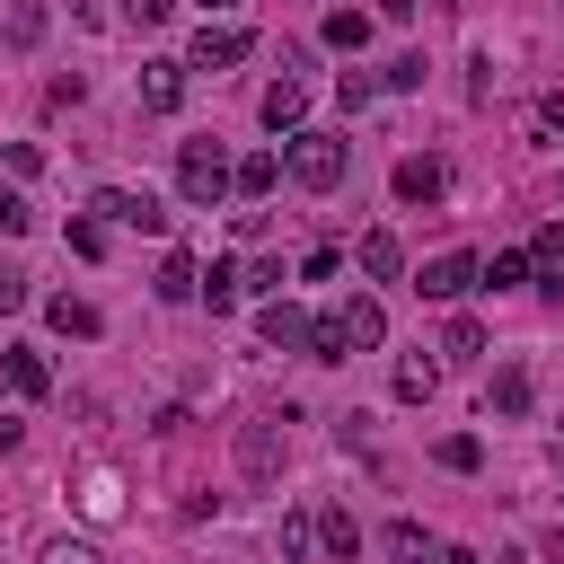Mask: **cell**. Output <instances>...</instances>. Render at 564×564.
<instances>
[{"label":"cell","mask_w":564,"mask_h":564,"mask_svg":"<svg viewBox=\"0 0 564 564\" xmlns=\"http://www.w3.org/2000/svg\"><path fill=\"white\" fill-rule=\"evenodd\" d=\"M520 282H529V256H520V247L485 256V291H520Z\"/></svg>","instance_id":"d4e9b609"},{"label":"cell","mask_w":564,"mask_h":564,"mask_svg":"<svg viewBox=\"0 0 564 564\" xmlns=\"http://www.w3.org/2000/svg\"><path fill=\"white\" fill-rule=\"evenodd\" d=\"M308 546H317V520L308 511H282V564H308Z\"/></svg>","instance_id":"83f0119b"},{"label":"cell","mask_w":564,"mask_h":564,"mask_svg":"<svg viewBox=\"0 0 564 564\" xmlns=\"http://www.w3.org/2000/svg\"><path fill=\"white\" fill-rule=\"evenodd\" d=\"M167 9H176V0H123V18H132V26H159Z\"/></svg>","instance_id":"d590c367"},{"label":"cell","mask_w":564,"mask_h":564,"mask_svg":"<svg viewBox=\"0 0 564 564\" xmlns=\"http://www.w3.org/2000/svg\"><path fill=\"white\" fill-rule=\"evenodd\" d=\"M352 264H361L370 282H397V273H405V247H397V229H361V247H352Z\"/></svg>","instance_id":"7c38bea8"},{"label":"cell","mask_w":564,"mask_h":564,"mask_svg":"<svg viewBox=\"0 0 564 564\" xmlns=\"http://www.w3.org/2000/svg\"><path fill=\"white\" fill-rule=\"evenodd\" d=\"M441 564H485V555L476 546H441Z\"/></svg>","instance_id":"8d00e7d4"},{"label":"cell","mask_w":564,"mask_h":564,"mask_svg":"<svg viewBox=\"0 0 564 564\" xmlns=\"http://www.w3.org/2000/svg\"><path fill=\"white\" fill-rule=\"evenodd\" d=\"M529 397H538V388H529V370H520V361H502V370L485 379V414H502V423H520V414H529Z\"/></svg>","instance_id":"30bf717a"},{"label":"cell","mask_w":564,"mask_h":564,"mask_svg":"<svg viewBox=\"0 0 564 564\" xmlns=\"http://www.w3.org/2000/svg\"><path fill=\"white\" fill-rule=\"evenodd\" d=\"M238 291H247V273H229V264L203 273V300H212V308H238Z\"/></svg>","instance_id":"f546056e"},{"label":"cell","mask_w":564,"mask_h":564,"mask_svg":"<svg viewBox=\"0 0 564 564\" xmlns=\"http://www.w3.org/2000/svg\"><path fill=\"white\" fill-rule=\"evenodd\" d=\"M273 185H282V159H273V150H247V159H238V194H247V203H264Z\"/></svg>","instance_id":"d6986e66"},{"label":"cell","mask_w":564,"mask_h":564,"mask_svg":"<svg viewBox=\"0 0 564 564\" xmlns=\"http://www.w3.org/2000/svg\"><path fill=\"white\" fill-rule=\"evenodd\" d=\"M388 88L405 97V88H423V53H405V62H388Z\"/></svg>","instance_id":"836d02e7"},{"label":"cell","mask_w":564,"mask_h":564,"mask_svg":"<svg viewBox=\"0 0 564 564\" xmlns=\"http://www.w3.org/2000/svg\"><path fill=\"white\" fill-rule=\"evenodd\" d=\"M441 352H449V361H476V352H485V326H476V317H449V326H441Z\"/></svg>","instance_id":"484cf974"},{"label":"cell","mask_w":564,"mask_h":564,"mask_svg":"<svg viewBox=\"0 0 564 564\" xmlns=\"http://www.w3.org/2000/svg\"><path fill=\"white\" fill-rule=\"evenodd\" d=\"M414 291H423V300H467V291H485V256L449 247V256H432V264L414 273Z\"/></svg>","instance_id":"277c9868"},{"label":"cell","mask_w":564,"mask_h":564,"mask_svg":"<svg viewBox=\"0 0 564 564\" xmlns=\"http://www.w3.org/2000/svg\"><path fill=\"white\" fill-rule=\"evenodd\" d=\"M0 44H9V53H35V44H44V0H9V9H0Z\"/></svg>","instance_id":"5bb4252c"},{"label":"cell","mask_w":564,"mask_h":564,"mask_svg":"<svg viewBox=\"0 0 564 564\" xmlns=\"http://www.w3.org/2000/svg\"><path fill=\"white\" fill-rule=\"evenodd\" d=\"M264 123H273V132H300V123H308V88H300L291 70L264 88Z\"/></svg>","instance_id":"9a60e30c"},{"label":"cell","mask_w":564,"mask_h":564,"mask_svg":"<svg viewBox=\"0 0 564 564\" xmlns=\"http://www.w3.org/2000/svg\"><path fill=\"white\" fill-rule=\"evenodd\" d=\"M256 53V26H238V18H203V35H194V70H229V62H247Z\"/></svg>","instance_id":"8992f818"},{"label":"cell","mask_w":564,"mask_h":564,"mask_svg":"<svg viewBox=\"0 0 564 564\" xmlns=\"http://www.w3.org/2000/svg\"><path fill=\"white\" fill-rule=\"evenodd\" d=\"M326 44H335V53H361V44H370V18H361V9H326Z\"/></svg>","instance_id":"603a6c76"},{"label":"cell","mask_w":564,"mask_h":564,"mask_svg":"<svg viewBox=\"0 0 564 564\" xmlns=\"http://www.w3.org/2000/svg\"><path fill=\"white\" fill-rule=\"evenodd\" d=\"M529 264H546V273H564V220H546V229H538V247H529Z\"/></svg>","instance_id":"4dcf8cb0"},{"label":"cell","mask_w":564,"mask_h":564,"mask_svg":"<svg viewBox=\"0 0 564 564\" xmlns=\"http://www.w3.org/2000/svg\"><path fill=\"white\" fill-rule=\"evenodd\" d=\"M335 317H344V335H352V352H379V344H388V308H379L370 291H352V300H344Z\"/></svg>","instance_id":"9c48e42d"},{"label":"cell","mask_w":564,"mask_h":564,"mask_svg":"<svg viewBox=\"0 0 564 564\" xmlns=\"http://www.w3.org/2000/svg\"><path fill=\"white\" fill-rule=\"evenodd\" d=\"M379 546H388L397 564H441V546H432V529H423V520H397V529H388Z\"/></svg>","instance_id":"ac0fdd59"},{"label":"cell","mask_w":564,"mask_h":564,"mask_svg":"<svg viewBox=\"0 0 564 564\" xmlns=\"http://www.w3.org/2000/svg\"><path fill=\"white\" fill-rule=\"evenodd\" d=\"M0 388H18V397H53V361L9 344V352H0Z\"/></svg>","instance_id":"4fadbf2b"},{"label":"cell","mask_w":564,"mask_h":564,"mask_svg":"<svg viewBox=\"0 0 564 564\" xmlns=\"http://www.w3.org/2000/svg\"><path fill=\"white\" fill-rule=\"evenodd\" d=\"M176 194H185L194 212H212L220 194H238V167L220 159V141H185V150H176Z\"/></svg>","instance_id":"7a4b0ae2"},{"label":"cell","mask_w":564,"mask_h":564,"mask_svg":"<svg viewBox=\"0 0 564 564\" xmlns=\"http://www.w3.org/2000/svg\"><path fill=\"white\" fill-rule=\"evenodd\" d=\"M88 212H97V220H115V229H141V238H167V203H159L150 185H141V194H132V185H97V203H88Z\"/></svg>","instance_id":"3957f363"},{"label":"cell","mask_w":564,"mask_h":564,"mask_svg":"<svg viewBox=\"0 0 564 564\" xmlns=\"http://www.w3.org/2000/svg\"><path fill=\"white\" fill-rule=\"evenodd\" d=\"M282 423H291V414H247V423H238V467H247L256 485L282 476Z\"/></svg>","instance_id":"5b68a950"},{"label":"cell","mask_w":564,"mask_h":564,"mask_svg":"<svg viewBox=\"0 0 564 564\" xmlns=\"http://www.w3.org/2000/svg\"><path fill=\"white\" fill-rule=\"evenodd\" d=\"M308 361H352V335H344V317H317V326H308Z\"/></svg>","instance_id":"cb8c5ba5"},{"label":"cell","mask_w":564,"mask_h":564,"mask_svg":"<svg viewBox=\"0 0 564 564\" xmlns=\"http://www.w3.org/2000/svg\"><path fill=\"white\" fill-rule=\"evenodd\" d=\"M317 538H326V546H335L344 564H352V546H361V529H352V511H335V502L317 511Z\"/></svg>","instance_id":"4316f807"},{"label":"cell","mask_w":564,"mask_h":564,"mask_svg":"<svg viewBox=\"0 0 564 564\" xmlns=\"http://www.w3.org/2000/svg\"><path fill=\"white\" fill-rule=\"evenodd\" d=\"M141 106L150 115H176L185 106V62H141Z\"/></svg>","instance_id":"8fae6325"},{"label":"cell","mask_w":564,"mask_h":564,"mask_svg":"<svg viewBox=\"0 0 564 564\" xmlns=\"http://www.w3.org/2000/svg\"><path fill=\"white\" fill-rule=\"evenodd\" d=\"M432 458H441L449 476H476V467H485V441H476V432H441V441H432Z\"/></svg>","instance_id":"44dd1931"},{"label":"cell","mask_w":564,"mask_h":564,"mask_svg":"<svg viewBox=\"0 0 564 564\" xmlns=\"http://www.w3.org/2000/svg\"><path fill=\"white\" fill-rule=\"evenodd\" d=\"M308 326H317V317H308L300 300H282V291H273V300L256 308V335H264L273 352H308Z\"/></svg>","instance_id":"52a82bcc"},{"label":"cell","mask_w":564,"mask_h":564,"mask_svg":"<svg viewBox=\"0 0 564 564\" xmlns=\"http://www.w3.org/2000/svg\"><path fill=\"white\" fill-rule=\"evenodd\" d=\"M449 194V167L423 150V159H397V203H441Z\"/></svg>","instance_id":"ba28073f"},{"label":"cell","mask_w":564,"mask_h":564,"mask_svg":"<svg viewBox=\"0 0 564 564\" xmlns=\"http://www.w3.org/2000/svg\"><path fill=\"white\" fill-rule=\"evenodd\" d=\"M159 300H203V264H194L185 247H167V264H159Z\"/></svg>","instance_id":"2e32d148"},{"label":"cell","mask_w":564,"mask_h":564,"mask_svg":"<svg viewBox=\"0 0 564 564\" xmlns=\"http://www.w3.org/2000/svg\"><path fill=\"white\" fill-rule=\"evenodd\" d=\"M432 388H441V361L405 352V361H397V397H405V405H432Z\"/></svg>","instance_id":"ffe728a7"},{"label":"cell","mask_w":564,"mask_h":564,"mask_svg":"<svg viewBox=\"0 0 564 564\" xmlns=\"http://www.w3.org/2000/svg\"><path fill=\"white\" fill-rule=\"evenodd\" d=\"M282 167H291V185H308V194H335V185H344V167H352V150H344L335 132L300 123V132H291V150H282Z\"/></svg>","instance_id":"6da1fadb"},{"label":"cell","mask_w":564,"mask_h":564,"mask_svg":"<svg viewBox=\"0 0 564 564\" xmlns=\"http://www.w3.org/2000/svg\"><path fill=\"white\" fill-rule=\"evenodd\" d=\"M9 308H26V273H18V264H0V317H9Z\"/></svg>","instance_id":"e575fe53"},{"label":"cell","mask_w":564,"mask_h":564,"mask_svg":"<svg viewBox=\"0 0 564 564\" xmlns=\"http://www.w3.org/2000/svg\"><path fill=\"white\" fill-rule=\"evenodd\" d=\"M62 238H70V256H106V229H97V220H70Z\"/></svg>","instance_id":"d6a6232c"},{"label":"cell","mask_w":564,"mask_h":564,"mask_svg":"<svg viewBox=\"0 0 564 564\" xmlns=\"http://www.w3.org/2000/svg\"><path fill=\"white\" fill-rule=\"evenodd\" d=\"M35 564H106V555H97L88 538H70V529H62V538H44V546H35Z\"/></svg>","instance_id":"f1b7e54d"},{"label":"cell","mask_w":564,"mask_h":564,"mask_svg":"<svg viewBox=\"0 0 564 564\" xmlns=\"http://www.w3.org/2000/svg\"><path fill=\"white\" fill-rule=\"evenodd\" d=\"M555 432H564V423H555Z\"/></svg>","instance_id":"ab89813d"},{"label":"cell","mask_w":564,"mask_h":564,"mask_svg":"<svg viewBox=\"0 0 564 564\" xmlns=\"http://www.w3.org/2000/svg\"><path fill=\"white\" fill-rule=\"evenodd\" d=\"M203 9H238V0H203Z\"/></svg>","instance_id":"f35d334b"},{"label":"cell","mask_w":564,"mask_h":564,"mask_svg":"<svg viewBox=\"0 0 564 564\" xmlns=\"http://www.w3.org/2000/svg\"><path fill=\"white\" fill-rule=\"evenodd\" d=\"M26 229H35V212H26V194H9V185H0V238H26Z\"/></svg>","instance_id":"1f68e13d"},{"label":"cell","mask_w":564,"mask_h":564,"mask_svg":"<svg viewBox=\"0 0 564 564\" xmlns=\"http://www.w3.org/2000/svg\"><path fill=\"white\" fill-rule=\"evenodd\" d=\"M44 317H53V335H79V344H88V335H106V317H97L88 300H70V291H62V300H44Z\"/></svg>","instance_id":"e0dca14e"},{"label":"cell","mask_w":564,"mask_h":564,"mask_svg":"<svg viewBox=\"0 0 564 564\" xmlns=\"http://www.w3.org/2000/svg\"><path fill=\"white\" fill-rule=\"evenodd\" d=\"M546 564H564V529H546Z\"/></svg>","instance_id":"74e56055"},{"label":"cell","mask_w":564,"mask_h":564,"mask_svg":"<svg viewBox=\"0 0 564 564\" xmlns=\"http://www.w3.org/2000/svg\"><path fill=\"white\" fill-rule=\"evenodd\" d=\"M79 511H88V520H115V511H123V485H115L106 467H97V476H79Z\"/></svg>","instance_id":"7402d4cb"}]
</instances>
